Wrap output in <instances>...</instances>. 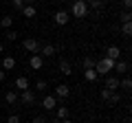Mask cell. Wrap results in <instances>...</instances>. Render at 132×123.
Instances as JSON below:
<instances>
[{"label":"cell","mask_w":132,"mask_h":123,"mask_svg":"<svg viewBox=\"0 0 132 123\" xmlns=\"http://www.w3.org/2000/svg\"><path fill=\"white\" fill-rule=\"evenodd\" d=\"M42 66H44V57H40V55H31V57H29V68H33V71H42Z\"/></svg>","instance_id":"obj_8"},{"label":"cell","mask_w":132,"mask_h":123,"mask_svg":"<svg viewBox=\"0 0 132 123\" xmlns=\"http://www.w3.org/2000/svg\"><path fill=\"white\" fill-rule=\"evenodd\" d=\"M84 79H86V81H97L99 75L95 73V68H88V71H84Z\"/></svg>","instance_id":"obj_21"},{"label":"cell","mask_w":132,"mask_h":123,"mask_svg":"<svg viewBox=\"0 0 132 123\" xmlns=\"http://www.w3.org/2000/svg\"><path fill=\"white\" fill-rule=\"evenodd\" d=\"M104 7H106V0H88V9L99 11V9H104Z\"/></svg>","instance_id":"obj_19"},{"label":"cell","mask_w":132,"mask_h":123,"mask_svg":"<svg viewBox=\"0 0 132 123\" xmlns=\"http://www.w3.org/2000/svg\"><path fill=\"white\" fill-rule=\"evenodd\" d=\"M0 27L2 29H11L13 27V15H2V18H0Z\"/></svg>","instance_id":"obj_20"},{"label":"cell","mask_w":132,"mask_h":123,"mask_svg":"<svg viewBox=\"0 0 132 123\" xmlns=\"http://www.w3.org/2000/svg\"><path fill=\"white\" fill-rule=\"evenodd\" d=\"M22 46L27 48L31 55H38V53H40V42H38V40H33V38H27L22 42Z\"/></svg>","instance_id":"obj_4"},{"label":"cell","mask_w":132,"mask_h":123,"mask_svg":"<svg viewBox=\"0 0 132 123\" xmlns=\"http://www.w3.org/2000/svg\"><path fill=\"white\" fill-rule=\"evenodd\" d=\"M53 20H55V24L57 27H64L66 22H68V20H71V15H68V11H55V15H53Z\"/></svg>","instance_id":"obj_6"},{"label":"cell","mask_w":132,"mask_h":123,"mask_svg":"<svg viewBox=\"0 0 132 123\" xmlns=\"http://www.w3.org/2000/svg\"><path fill=\"white\" fill-rule=\"evenodd\" d=\"M5 40H7V42H15V40H18V33H15L13 29H7V33H5Z\"/></svg>","instance_id":"obj_23"},{"label":"cell","mask_w":132,"mask_h":123,"mask_svg":"<svg viewBox=\"0 0 132 123\" xmlns=\"http://www.w3.org/2000/svg\"><path fill=\"white\" fill-rule=\"evenodd\" d=\"M0 53H5V44L2 42H0Z\"/></svg>","instance_id":"obj_37"},{"label":"cell","mask_w":132,"mask_h":123,"mask_svg":"<svg viewBox=\"0 0 132 123\" xmlns=\"http://www.w3.org/2000/svg\"><path fill=\"white\" fill-rule=\"evenodd\" d=\"M114 71H117L119 75H128V73H130V64H128L126 59H119V61H114Z\"/></svg>","instance_id":"obj_11"},{"label":"cell","mask_w":132,"mask_h":123,"mask_svg":"<svg viewBox=\"0 0 132 123\" xmlns=\"http://www.w3.org/2000/svg\"><path fill=\"white\" fill-rule=\"evenodd\" d=\"M81 66H84V71L95 68V59H93V57H84V59H81Z\"/></svg>","instance_id":"obj_24"},{"label":"cell","mask_w":132,"mask_h":123,"mask_svg":"<svg viewBox=\"0 0 132 123\" xmlns=\"http://www.w3.org/2000/svg\"><path fill=\"white\" fill-rule=\"evenodd\" d=\"M110 95H112V90H108V88H101V92H99V97H101V101H106V103H108Z\"/></svg>","instance_id":"obj_26"},{"label":"cell","mask_w":132,"mask_h":123,"mask_svg":"<svg viewBox=\"0 0 132 123\" xmlns=\"http://www.w3.org/2000/svg\"><path fill=\"white\" fill-rule=\"evenodd\" d=\"M22 15L24 18H35V15H38V9H35L33 5H24L22 7Z\"/></svg>","instance_id":"obj_15"},{"label":"cell","mask_w":132,"mask_h":123,"mask_svg":"<svg viewBox=\"0 0 132 123\" xmlns=\"http://www.w3.org/2000/svg\"><path fill=\"white\" fill-rule=\"evenodd\" d=\"M42 108L46 110V112H53V110L57 108V97H55V95H46V97L42 99Z\"/></svg>","instance_id":"obj_5"},{"label":"cell","mask_w":132,"mask_h":123,"mask_svg":"<svg viewBox=\"0 0 132 123\" xmlns=\"http://www.w3.org/2000/svg\"><path fill=\"white\" fill-rule=\"evenodd\" d=\"M121 33L126 35V38H128V35L132 33V24H130V22H126V24H123V27H121Z\"/></svg>","instance_id":"obj_27"},{"label":"cell","mask_w":132,"mask_h":123,"mask_svg":"<svg viewBox=\"0 0 132 123\" xmlns=\"http://www.w3.org/2000/svg\"><path fill=\"white\" fill-rule=\"evenodd\" d=\"M55 53H57V48L53 44H40V53H38L40 57H53Z\"/></svg>","instance_id":"obj_7"},{"label":"cell","mask_w":132,"mask_h":123,"mask_svg":"<svg viewBox=\"0 0 132 123\" xmlns=\"http://www.w3.org/2000/svg\"><path fill=\"white\" fill-rule=\"evenodd\" d=\"M106 57L112 59V61H119V59H121V48H119V46H108V48H106Z\"/></svg>","instance_id":"obj_9"},{"label":"cell","mask_w":132,"mask_h":123,"mask_svg":"<svg viewBox=\"0 0 132 123\" xmlns=\"http://www.w3.org/2000/svg\"><path fill=\"white\" fill-rule=\"evenodd\" d=\"M7 123H20V117L18 114H9L7 117Z\"/></svg>","instance_id":"obj_31"},{"label":"cell","mask_w":132,"mask_h":123,"mask_svg":"<svg viewBox=\"0 0 132 123\" xmlns=\"http://www.w3.org/2000/svg\"><path fill=\"white\" fill-rule=\"evenodd\" d=\"M114 71V61L108 59V57H99V61H95V73L97 75H110Z\"/></svg>","instance_id":"obj_1"},{"label":"cell","mask_w":132,"mask_h":123,"mask_svg":"<svg viewBox=\"0 0 132 123\" xmlns=\"http://www.w3.org/2000/svg\"><path fill=\"white\" fill-rule=\"evenodd\" d=\"M13 68H15V57L13 55H7L5 57V59H2V71H13Z\"/></svg>","instance_id":"obj_14"},{"label":"cell","mask_w":132,"mask_h":123,"mask_svg":"<svg viewBox=\"0 0 132 123\" xmlns=\"http://www.w3.org/2000/svg\"><path fill=\"white\" fill-rule=\"evenodd\" d=\"M13 88L18 90V92H22V90H27V88H31V81H29L27 77H18V79L13 81Z\"/></svg>","instance_id":"obj_10"},{"label":"cell","mask_w":132,"mask_h":123,"mask_svg":"<svg viewBox=\"0 0 132 123\" xmlns=\"http://www.w3.org/2000/svg\"><path fill=\"white\" fill-rule=\"evenodd\" d=\"M0 101H2V97H0Z\"/></svg>","instance_id":"obj_40"},{"label":"cell","mask_w":132,"mask_h":123,"mask_svg":"<svg viewBox=\"0 0 132 123\" xmlns=\"http://www.w3.org/2000/svg\"><path fill=\"white\" fill-rule=\"evenodd\" d=\"M117 123H126V121H117Z\"/></svg>","instance_id":"obj_38"},{"label":"cell","mask_w":132,"mask_h":123,"mask_svg":"<svg viewBox=\"0 0 132 123\" xmlns=\"http://www.w3.org/2000/svg\"><path fill=\"white\" fill-rule=\"evenodd\" d=\"M11 5H13V9L22 11V7H24V0H11Z\"/></svg>","instance_id":"obj_30"},{"label":"cell","mask_w":132,"mask_h":123,"mask_svg":"<svg viewBox=\"0 0 132 123\" xmlns=\"http://www.w3.org/2000/svg\"><path fill=\"white\" fill-rule=\"evenodd\" d=\"M104 88H108V90H117L119 88V77H114V75H108L106 77V84H104Z\"/></svg>","instance_id":"obj_12"},{"label":"cell","mask_w":132,"mask_h":123,"mask_svg":"<svg viewBox=\"0 0 132 123\" xmlns=\"http://www.w3.org/2000/svg\"><path fill=\"white\" fill-rule=\"evenodd\" d=\"M60 123H73V121H71V119H62Z\"/></svg>","instance_id":"obj_35"},{"label":"cell","mask_w":132,"mask_h":123,"mask_svg":"<svg viewBox=\"0 0 132 123\" xmlns=\"http://www.w3.org/2000/svg\"><path fill=\"white\" fill-rule=\"evenodd\" d=\"M123 2V7H126V11H130V7H132V0H121Z\"/></svg>","instance_id":"obj_33"},{"label":"cell","mask_w":132,"mask_h":123,"mask_svg":"<svg viewBox=\"0 0 132 123\" xmlns=\"http://www.w3.org/2000/svg\"><path fill=\"white\" fill-rule=\"evenodd\" d=\"M55 119H68V108H66V106H57L55 108Z\"/></svg>","instance_id":"obj_17"},{"label":"cell","mask_w":132,"mask_h":123,"mask_svg":"<svg viewBox=\"0 0 132 123\" xmlns=\"http://www.w3.org/2000/svg\"><path fill=\"white\" fill-rule=\"evenodd\" d=\"M68 95H71V88H68L66 84H60L55 88V97H57V99H66Z\"/></svg>","instance_id":"obj_13"},{"label":"cell","mask_w":132,"mask_h":123,"mask_svg":"<svg viewBox=\"0 0 132 123\" xmlns=\"http://www.w3.org/2000/svg\"><path fill=\"white\" fill-rule=\"evenodd\" d=\"M119 20H121L123 24H126V22H130V20H132V15H130V11H123V13L119 15Z\"/></svg>","instance_id":"obj_28"},{"label":"cell","mask_w":132,"mask_h":123,"mask_svg":"<svg viewBox=\"0 0 132 123\" xmlns=\"http://www.w3.org/2000/svg\"><path fill=\"white\" fill-rule=\"evenodd\" d=\"M119 88L130 90V88H132V79H130V77H123V79H119Z\"/></svg>","instance_id":"obj_22"},{"label":"cell","mask_w":132,"mask_h":123,"mask_svg":"<svg viewBox=\"0 0 132 123\" xmlns=\"http://www.w3.org/2000/svg\"><path fill=\"white\" fill-rule=\"evenodd\" d=\"M60 73H62V75H66V77H68V75H71V73H73L71 64H68V61H66V59H60Z\"/></svg>","instance_id":"obj_18"},{"label":"cell","mask_w":132,"mask_h":123,"mask_svg":"<svg viewBox=\"0 0 132 123\" xmlns=\"http://www.w3.org/2000/svg\"><path fill=\"white\" fill-rule=\"evenodd\" d=\"M33 2H35V0H24V5H33Z\"/></svg>","instance_id":"obj_36"},{"label":"cell","mask_w":132,"mask_h":123,"mask_svg":"<svg viewBox=\"0 0 132 123\" xmlns=\"http://www.w3.org/2000/svg\"><path fill=\"white\" fill-rule=\"evenodd\" d=\"M18 101H20V103H24V106H33V103H35V92H33L31 88L22 90V92L18 95Z\"/></svg>","instance_id":"obj_3"},{"label":"cell","mask_w":132,"mask_h":123,"mask_svg":"<svg viewBox=\"0 0 132 123\" xmlns=\"http://www.w3.org/2000/svg\"><path fill=\"white\" fill-rule=\"evenodd\" d=\"M5 101H7L9 106L18 103V92H15V90H7V92H5Z\"/></svg>","instance_id":"obj_16"},{"label":"cell","mask_w":132,"mask_h":123,"mask_svg":"<svg viewBox=\"0 0 132 123\" xmlns=\"http://www.w3.org/2000/svg\"><path fill=\"white\" fill-rule=\"evenodd\" d=\"M88 2L86 0H73V7H71V13H73V18H79V20H84L86 15H88Z\"/></svg>","instance_id":"obj_2"},{"label":"cell","mask_w":132,"mask_h":123,"mask_svg":"<svg viewBox=\"0 0 132 123\" xmlns=\"http://www.w3.org/2000/svg\"><path fill=\"white\" fill-rule=\"evenodd\" d=\"M5 79H7V73H5V71H0V84H2Z\"/></svg>","instance_id":"obj_34"},{"label":"cell","mask_w":132,"mask_h":123,"mask_svg":"<svg viewBox=\"0 0 132 123\" xmlns=\"http://www.w3.org/2000/svg\"><path fill=\"white\" fill-rule=\"evenodd\" d=\"M119 101H121V97H119V92H112V95H110V99H108V103H119Z\"/></svg>","instance_id":"obj_29"},{"label":"cell","mask_w":132,"mask_h":123,"mask_svg":"<svg viewBox=\"0 0 132 123\" xmlns=\"http://www.w3.org/2000/svg\"><path fill=\"white\" fill-rule=\"evenodd\" d=\"M62 2H68V0H62Z\"/></svg>","instance_id":"obj_39"},{"label":"cell","mask_w":132,"mask_h":123,"mask_svg":"<svg viewBox=\"0 0 132 123\" xmlns=\"http://www.w3.org/2000/svg\"><path fill=\"white\" fill-rule=\"evenodd\" d=\"M46 88H48V81H46V79H38V81H35V90H40V92H44Z\"/></svg>","instance_id":"obj_25"},{"label":"cell","mask_w":132,"mask_h":123,"mask_svg":"<svg viewBox=\"0 0 132 123\" xmlns=\"http://www.w3.org/2000/svg\"><path fill=\"white\" fill-rule=\"evenodd\" d=\"M31 123H48V119H46V117H42V114H40V117H35V119H33Z\"/></svg>","instance_id":"obj_32"}]
</instances>
